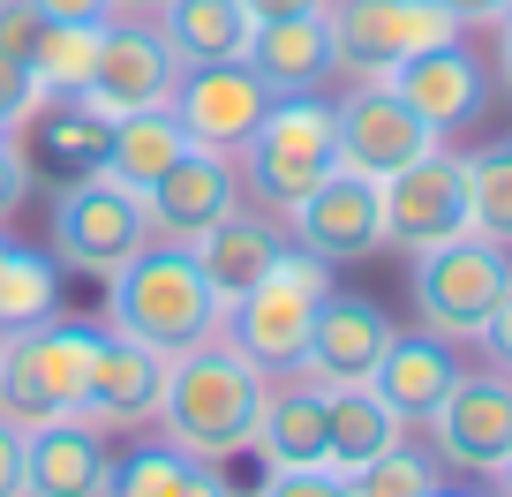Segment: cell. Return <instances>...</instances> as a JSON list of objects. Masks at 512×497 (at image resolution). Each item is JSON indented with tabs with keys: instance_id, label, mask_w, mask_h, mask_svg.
Segmentation results:
<instances>
[{
	"instance_id": "obj_41",
	"label": "cell",
	"mask_w": 512,
	"mask_h": 497,
	"mask_svg": "<svg viewBox=\"0 0 512 497\" xmlns=\"http://www.w3.org/2000/svg\"><path fill=\"white\" fill-rule=\"evenodd\" d=\"M174 0H113V23H159Z\"/></svg>"
},
{
	"instance_id": "obj_7",
	"label": "cell",
	"mask_w": 512,
	"mask_h": 497,
	"mask_svg": "<svg viewBox=\"0 0 512 497\" xmlns=\"http://www.w3.org/2000/svg\"><path fill=\"white\" fill-rule=\"evenodd\" d=\"M324 31H332V68L354 83L392 76L400 61L437 46H460L467 23L452 16L445 0H332L324 8Z\"/></svg>"
},
{
	"instance_id": "obj_17",
	"label": "cell",
	"mask_w": 512,
	"mask_h": 497,
	"mask_svg": "<svg viewBox=\"0 0 512 497\" xmlns=\"http://www.w3.org/2000/svg\"><path fill=\"white\" fill-rule=\"evenodd\" d=\"M226 211H241V181H234V159H219V151H189V159H174L144 189L151 241H181V249H189V241L204 234V226H219Z\"/></svg>"
},
{
	"instance_id": "obj_13",
	"label": "cell",
	"mask_w": 512,
	"mask_h": 497,
	"mask_svg": "<svg viewBox=\"0 0 512 497\" xmlns=\"http://www.w3.org/2000/svg\"><path fill=\"white\" fill-rule=\"evenodd\" d=\"M264 113H272V83L256 76L249 61H204V68H181L174 121H181V136H189L196 151H219V159H234Z\"/></svg>"
},
{
	"instance_id": "obj_8",
	"label": "cell",
	"mask_w": 512,
	"mask_h": 497,
	"mask_svg": "<svg viewBox=\"0 0 512 497\" xmlns=\"http://www.w3.org/2000/svg\"><path fill=\"white\" fill-rule=\"evenodd\" d=\"M144 241H151L144 196L121 189L106 166L61 181V196H53V264H68V272H83V279H106V272H121Z\"/></svg>"
},
{
	"instance_id": "obj_16",
	"label": "cell",
	"mask_w": 512,
	"mask_h": 497,
	"mask_svg": "<svg viewBox=\"0 0 512 497\" xmlns=\"http://www.w3.org/2000/svg\"><path fill=\"white\" fill-rule=\"evenodd\" d=\"M159 385H166V362L151 347H136V339H121V332H98V354H91V377H83L76 422H83V430H98V437L144 430V422L159 415Z\"/></svg>"
},
{
	"instance_id": "obj_44",
	"label": "cell",
	"mask_w": 512,
	"mask_h": 497,
	"mask_svg": "<svg viewBox=\"0 0 512 497\" xmlns=\"http://www.w3.org/2000/svg\"><path fill=\"white\" fill-rule=\"evenodd\" d=\"M490 482H497V497H512V460H505V467H497V475H490Z\"/></svg>"
},
{
	"instance_id": "obj_22",
	"label": "cell",
	"mask_w": 512,
	"mask_h": 497,
	"mask_svg": "<svg viewBox=\"0 0 512 497\" xmlns=\"http://www.w3.org/2000/svg\"><path fill=\"white\" fill-rule=\"evenodd\" d=\"M452 369H460V354L445 347V339H400L392 332V347L377 354V369H369V392H377L384 407L400 422H430V407L445 400V385H452Z\"/></svg>"
},
{
	"instance_id": "obj_9",
	"label": "cell",
	"mask_w": 512,
	"mask_h": 497,
	"mask_svg": "<svg viewBox=\"0 0 512 497\" xmlns=\"http://www.w3.org/2000/svg\"><path fill=\"white\" fill-rule=\"evenodd\" d=\"M181 68H189V61L166 46L159 23H106V38H98V61H91V76H83L76 98L113 129V121H128V113L174 106Z\"/></svg>"
},
{
	"instance_id": "obj_28",
	"label": "cell",
	"mask_w": 512,
	"mask_h": 497,
	"mask_svg": "<svg viewBox=\"0 0 512 497\" xmlns=\"http://www.w3.org/2000/svg\"><path fill=\"white\" fill-rule=\"evenodd\" d=\"M166 46L181 53L189 68L204 61H241V46H249V16H241V0H174L159 16Z\"/></svg>"
},
{
	"instance_id": "obj_4",
	"label": "cell",
	"mask_w": 512,
	"mask_h": 497,
	"mask_svg": "<svg viewBox=\"0 0 512 497\" xmlns=\"http://www.w3.org/2000/svg\"><path fill=\"white\" fill-rule=\"evenodd\" d=\"M91 354H98V324H76V317H46L31 332H8L0 339V422H16V430L76 422Z\"/></svg>"
},
{
	"instance_id": "obj_47",
	"label": "cell",
	"mask_w": 512,
	"mask_h": 497,
	"mask_svg": "<svg viewBox=\"0 0 512 497\" xmlns=\"http://www.w3.org/2000/svg\"><path fill=\"white\" fill-rule=\"evenodd\" d=\"M0 136H16V129H8V121H0Z\"/></svg>"
},
{
	"instance_id": "obj_25",
	"label": "cell",
	"mask_w": 512,
	"mask_h": 497,
	"mask_svg": "<svg viewBox=\"0 0 512 497\" xmlns=\"http://www.w3.org/2000/svg\"><path fill=\"white\" fill-rule=\"evenodd\" d=\"M23 129H31V151H23V159L53 166L61 181L98 174V166H106V121H98L83 98H38Z\"/></svg>"
},
{
	"instance_id": "obj_29",
	"label": "cell",
	"mask_w": 512,
	"mask_h": 497,
	"mask_svg": "<svg viewBox=\"0 0 512 497\" xmlns=\"http://www.w3.org/2000/svg\"><path fill=\"white\" fill-rule=\"evenodd\" d=\"M98 38H106V23H46L38 46L23 53L31 91L38 98H76L83 76H91V61H98Z\"/></svg>"
},
{
	"instance_id": "obj_32",
	"label": "cell",
	"mask_w": 512,
	"mask_h": 497,
	"mask_svg": "<svg viewBox=\"0 0 512 497\" xmlns=\"http://www.w3.org/2000/svg\"><path fill=\"white\" fill-rule=\"evenodd\" d=\"M347 482V497H430L437 490V452H422V445H392V452H377L369 467H354V475H339Z\"/></svg>"
},
{
	"instance_id": "obj_35",
	"label": "cell",
	"mask_w": 512,
	"mask_h": 497,
	"mask_svg": "<svg viewBox=\"0 0 512 497\" xmlns=\"http://www.w3.org/2000/svg\"><path fill=\"white\" fill-rule=\"evenodd\" d=\"M31 106H38V91H31V76H23V61H16V53H0V121L23 129Z\"/></svg>"
},
{
	"instance_id": "obj_33",
	"label": "cell",
	"mask_w": 512,
	"mask_h": 497,
	"mask_svg": "<svg viewBox=\"0 0 512 497\" xmlns=\"http://www.w3.org/2000/svg\"><path fill=\"white\" fill-rule=\"evenodd\" d=\"M249 497H347V482L332 467H264V482Z\"/></svg>"
},
{
	"instance_id": "obj_6",
	"label": "cell",
	"mask_w": 512,
	"mask_h": 497,
	"mask_svg": "<svg viewBox=\"0 0 512 497\" xmlns=\"http://www.w3.org/2000/svg\"><path fill=\"white\" fill-rule=\"evenodd\" d=\"M512 294V249L482 234H452L437 249H415V317L430 339H482Z\"/></svg>"
},
{
	"instance_id": "obj_3",
	"label": "cell",
	"mask_w": 512,
	"mask_h": 497,
	"mask_svg": "<svg viewBox=\"0 0 512 497\" xmlns=\"http://www.w3.org/2000/svg\"><path fill=\"white\" fill-rule=\"evenodd\" d=\"M234 181L264 219H287L309 189L339 166V129H332V98H272V113L249 129V144L234 151Z\"/></svg>"
},
{
	"instance_id": "obj_38",
	"label": "cell",
	"mask_w": 512,
	"mask_h": 497,
	"mask_svg": "<svg viewBox=\"0 0 512 497\" xmlns=\"http://www.w3.org/2000/svg\"><path fill=\"white\" fill-rule=\"evenodd\" d=\"M0 497H23V430L0 422Z\"/></svg>"
},
{
	"instance_id": "obj_15",
	"label": "cell",
	"mask_w": 512,
	"mask_h": 497,
	"mask_svg": "<svg viewBox=\"0 0 512 497\" xmlns=\"http://www.w3.org/2000/svg\"><path fill=\"white\" fill-rule=\"evenodd\" d=\"M392 347V317H384L369 294H324L317 324H309V347L302 362H294V377L317 392H339V385H369V369H377V354Z\"/></svg>"
},
{
	"instance_id": "obj_18",
	"label": "cell",
	"mask_w": 512,
	"mask_h": 497,
	"mask_svg": "<svg viewBox=\"0 0 512 497\" xmlns=\"http://www.w3.org/2000/svg\"><path fill=\"white\" fill-rule=\"evenodd\" d=\"M113 452L83 422H38L23 430V497H106Z\"/></svg>"
},
{
	"instance_id": "obj_24",
	"label": "cell",
	"mask_w": 512,
	"mask_h": 497,
	"mask_svg": "<svg viewBox=\"0 0 512 497\" xmlns=\"http://www.w3.org/2000/svg\"><path fill=\"white\" fill-rule=\"evenodd\" d=\"M317 400H324V467L332 475H354V467H369L377 452H392L407 437V422L369 385H339V392H317Z\"/></svg>"
},
{
	"instance_id": "obj_20",
	"label": "cell",
	"mask_w": 512,
	"mask_h": 497,
	"mask_svg": "<svg viewBox=\"0 0 512 497\" xmlns=\"http://www.w3.org/2000/svg\"><path fill=\"white\" fill-rule=\"evenodd\" d=\"M241 61L272 83V98H309L339 76L332 68V31H324V8L317 16H279V23H249V46Z\"/></svg>"
},
{
	"instance_id": "obj_42",
	"label": "cell",
	"mask_w": 512,
	"mask_h": 497,
	"mask_svg": "<svg viewBox=\"0 0 512 497\" xmlns=\"http://www.w3.org/2000/svg\"><path fill=\"white\" fill-rule=\"evenodd\" d=\"M445 8L467 23V31H475V23H497V16H505V0H445Z\"/></svg>"
},
{
	"instance_id": "obj_10",
	"label": "cell",
	"mask_w": 512,
	"mask_h": 497,
	"mask_svg": "<svg viewBox=\"0 0 512 497\" xmlns=\"http://www.w3.org/2000/svg\"><path fill=\"white\" fill-rule=\"evenodd\" d=\"M430 452L460 475H497L512 460V377L505 369H452L445 400L430 407Z\"/></svg>"
},
{
	"instance_id": "obj_43",
	"label": "cell",
	"mask_w": 512,
	"mask_h": 497,
	"mask_svg": "<svg viewBox=\"0 0 512 497\" xmlns=\"http://www.w3.org/2000/svg\"><path fill=\"white\" fill-rule=\"evenodd\" d=\"M497 76H505V91H512V16L497 23Z\"/></svg>"
},
{
	"instance_id": "obj_46",
	"label": "cell",
	"mask_w": 512,
	"mask_h": 497,
	"mask_svg": "<svg viewBox=\"0 0 512 497\" xmlns=\"http://www.w3.org/2000/svg\"><path fill=\"white\" fill-rule=\"evenodd\" d=\"M8 249H16V241H8V226H0V264H8Z\"/></svg>"
},
{
	"instance_id": "obj_36",
	"label": "cell",
	"mask_w": 512,
	"mask_h": 497,
	"mask_svg": "<svg viewBox=\"0 0 512 497\" xmlns=\"http://www.w3.org/2000/svg\"><path fill=\"white\" fill-rule=\"evenodd\" d=\"M38 31H46V16H38L31 0H0V53H31L38 46Z\"/></svg>"
},
{
	"instance_id": "obj_34",
	"label": "cell",
	"mask_w": 512,
	"mask_h": 497,
	"mask_svg": "<svg viewBox=\"0 0 512 497\" xmlns=\"http://www.w3.org/2000/svg\"><path fill=\"white\" fill-rule=\"evenodd\" d=\"M23 196H31V159H23L16 136H0V226L23 211Z\"/></svg>"
},
{
	"instance_id": "obj_11",
	"label": "cell",
	"mask_w": 512,
	"mask_h": 497,
	"mask_svg": "<svg viewBox=\"0 0 512 497\" xmlns=\"http://www.w3.org/2000/svg\"><path fill=\"white\" fill-rule=\"evenodd\" d=\"M287 234H294L302 257L332 264V272H339V264L377 257V249H384V189H377V174L332 166V174L287 211Z\"/></svg>"
},
{
	"instance_id": "obj_27",
	"label": "cell",
	"mask_w": 512,
	"mask_h": 497,
	"mask_svg": "<svg viewBox=\"0 0 512 497\" xmlns=\"http://www.w3.org/2000/svg\"><path fill=\"white\" fill-rule=\"evenodd\" d=\"M106 497H234V490H226L219 467L189 460V452H174V445L159 437V445L113 460V490H106Z\"/></svg>"
},
{
	"instance_id": "obj_30",
	"label": "cell",
	"mask_w": 512,
	"mask_h": 497,
	"mask_svg": "<svg viewBox=\"0 0 512 497\" xmlns=\"http://www.w3.org/2000/svg\"><path fill=\"white\" fill-rule=\"evenodd\" d=\"M46 317H61V264L38 257V249H8V264H0V339L31 332Z\"/></svg>"
},
{
	"instance_id": "obj_40",
	"label": "cell",
	"mask_w": 512,
	"mask_h": 497,
	"mask_svg": "<svg viewBox=\"0 0 512 497\" xmlns=\"http://www.w3.org/2000/svg\"><path fill=\"white\" fill-rule=\"evenodd\" d=\"M482 347H490V354H497V369H505V377H512V294H505V309H497V317H490V332H482Z\"/></svg>"
},
{
	"instance_id": "obj_26",
	"label": "cell",
	"mask_w": 512,
	"mask_h": 497,
	"mask_svg": "<svg viewBox=\"0 0 512 497\" xmlns=\"http://www.w3.org/2000/svg\"><path fill=\"white\" fill-rule=\"evenodd\" d=\"M189 151L196 144L181 136L174 106H151V113H128V121H113V129H106V174L121 181V189L144 196L151 181H159L174 159H189Z\"/></svg>"
},
{
	"instance_id": "obj_1",
	"label": "cell",
	"mask_w": 512,
	"mask_h": 497,
	"mask_svg": "<svg viewBox=\"0 0 512 497\" xmlns=\"http://www.w3.org/2000/svg\"><path fill=\"white\" fill-rule=\"evenodd\" d=\"M264 392H272V377H264L226 332H211V339H196L189 354L166 362L159 415L151 422H159V437L174 452H189V460H204V467H226L234 452H249Z\"/></svg>"
},
{
	"instance_id": "obj_23",
	"label": "cell",
	"mask_w": 512,
	"mask_h": 497,
	"mask_svg": "<svg viewBox=\"0 0 512 497\" xmlns=\"http://www.w3.org/2000/svg\"><path fill=\"white\" fill-rule=\"evenodd\" d=\"M249 452L264 467H324V400H317V385H302V377L279 385L272 377V392L256 407Z\"/></svg>"
},
{
	"instance_id": "obj_31",
	"label": "cell",
	"mask_w": 512,
	"mask_h": 497,
	"mask_svg": "<svg viewBox=\"0 0 512 497\" xmlns=\"http://www.w3.org/2000/svg\"><path fill=\"white\" fill-rule=\"evenodd\" d=\"M467 234L512 249V136L467 151Z\"/></svg>"
},
{
	"instance_id": "obj_12",
	"label": "cell",
	"mask_w": 512,
	"mask_h": 497,
	"mask_svg": "<svg viewBox=\"0 0 512 497\" xmlns=\"http://www.w3.org/2000/svg\"><path fill=\"white\" fill-rule=\"evenodd\" d=\"M384 249H437V241L467 234V159L437 144L430 159L384 174Z\"/></svg>"
},
{
	"instance_id": "obj_48",
	"label": "cell",
	"mask_w": 512,
	"mask_h": 497,
	"mask_svg": "<svg viewBox=\"0 0 512 497\" xmlns=\"http://www.w3.org/2000/svg\"><path fill=\"white\" fill-rule=\"evenodd\" d=\"M505 16H512V0H505ZM505 16H497V23H505Z\"/></svg>"
},
{
	"instance_id": "obj_19",
	"label": "cell",
	"mask_w": 512,
	"mask_h": 497,
	"mask_svg": "<svg viewBox=\"0 0 512 497\" xmlns=\"http://www.w3.org/2000/svg\"><path fill=\"white\" fill-rule=\"evenodd\" d=\"M392 98H407V106L430 121L437 136L467 129L482 113V61L467 46H437V53H415V61H400L392 76H377Z\"/></svg>"
},
{
	"instance_id": "obj_45",
	"label": "cell",
	"mask_w": 512,
	"mask_h": 497,
	"mask_svg": "<svg viewBox=\"0 0 512 497\" xmlns=\"http://www.w3.org/2000/svg\"><path fill=\"white\" fill-rule=\"evenodd\" d=\"M430 497H497V490H445V482H437V490Z\"/></svg>"
},
{
	"instance_id": "obj_2",
	"label": "cell",
	"mask_w": 512,
	"mask_h": 497,
	"mask_svg": "<svg viewBox=\"0 0 512 497\" xmlns=\"http://www.w3.org/2000/svg\"><path fill=\"white\" fill-rule=\"evenodd\" d=\"M106 332L151 347L159 362H174L196 339L219 332V302H211L204 272L181 241H144L121 272H106Z\"/></svg>"
},
{
	"instance_id": "obj_21",
	"label": "cell",
	"mask_w": 512,
	"mask_h": 497,
	"mask_svg": "<svg viewBox=\"0 0 512 497\" xmlns=\"http://www.w3.org/2000/svg\"><path fill=\"white\" fill-rule=\"evenodd\" d=\"M279 249H287V234H279L272 219H241V211H226L219 226H204V234L189 241V257H196V272H204L219 317H226V309H234L264 272H272Z\"/></svg>"
},
{
	"instance_id": "obj_37",
	"label": "cell",
	"mask_w": 512,
	"mask_h": 497,
	"mask_svg": "<svg viewBox=\"0 0 512 497\" xmlns=\"http://www.w3.org/2000/svg\"><path fill=\"white\" fill-rule=\"evenodd\" d=\"M46 23H113V0H31Z\"/></svg>"
},
{
	"instance_id": "obj_5",
	"label": "cell",
	"mask_w": 512,
	"mask_h": 497,
	"mask_svg": "<svg viewBox=\"0 0 512 497\" xmlns=\"http://www.w3.org/2000/svg\"><path fill=\"white\" fill-rule=\"evenodd\" d=\"M324 294H332V264L302 257V249L287 241L272 272H264V279H256V287L219 317V332L234 339V347L249 354L264 377H294V362H302V347H309V324H317Z\"/></svg>"
},
{
	"instance_id": "obj_39",
	"label": "cell",
	"mask_w": 512,
	"mask_h": 497,
	"mask_svg": "<svg viewBox=\"0 0 512 497\" xmlns=\"http://www.w3.org/2000/svg\"><path fill=\"white\" fill-rule=\"evenodd\" d=\"M317 8H332V0H241V16H249V23H279V16H317Z\"/></svg>"
},
{
	"instance_id": "obj_14",
	"label": "cell",
	"mask_w": 512,
	"mask_h": 497,
	"mask_svg": "<svg viewBox=\"0 0 512 497\" xmlns=\"http://www.w3.org/2000/svg\"><path fill=\"white\" fill-rule=\"evenodd\" d=\"M332 129H339V166H354V174H400V166L430 159L445 136L422 121L407 98H392L384 83H354L347 98L332 106Z\"/></svg>"
}]
</instances>
